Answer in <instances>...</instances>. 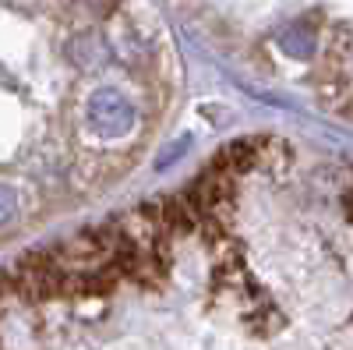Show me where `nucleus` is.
<instances>
[{
	"mask_svg": "<svg viewBox=\"0 0 353 350\" xmlns=\"http://www.w3.org/2000/svg\"><path fill=\"white\" fill-rule=\"evenodd\" d=\"M8 213H11V195L0 188V220H8Z\"/></svg>",
	"mask_w": 353,
	"mask_h": 350,
	"instance_id": "f257e3e1",
	"label": "nucleus"
}]
</instances>
